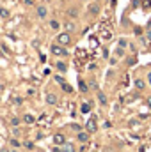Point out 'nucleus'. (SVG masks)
I'll return each mask as SVG.
<instances>
[{
  "instance_id": "f257e3e1",
  "label": "nucleus",
  "mask_w": 151,
  "mask_h": 152,
  "mask_svg": "<svg viewBox=\"0 0 151 152\" xmlns=\"http://www.w3.org/2000/svg\"><path fill=\"white\" fill-rule=\"evenodd\" d=\"M50 51H52L53 55H57V57H66V55H68V50H66V46H62V44H59V42L52 44Z\"/></svg>"
},
{
  "instance_id": "f03ea898",
  "label": "nucleus",
  "mask_w": 151,
  "mask_h": 152,
  "mask_svg": "<svg viewBox=\"0 0 151 152\" xmlns=\"http://www.w3.org/2000/svg\"><path fill=\"white\" fill-rule=\"evenodd\" d=\"M57 42L62 44V46H68V44L71 42V34H70V32H62V34H59V36H57Z\"/></svg>"
},
{
  "instance_id": "7ed1b4c3",
  "label": "nucleus",
  "mask_w": 151,
  "mask_h": 152,
  "mask_svg": "<svg viewBox=\"0 0 151 152\" xmlns=\"http://www.w3.org/2000/svg\"><path fill=\"white\" fill-rule=\"evenodd\" d=\"M85 131H89V133H96V131H98V122H96V117H91V118L87 120V124H85Z\"/></svg>"
},
{
  "instance_id": "20e7f679",
  "label": "nucleus",
  "mask_w": 151,
  "mask_h": 152,
  "mask_svg": "<svg viewBox=\"0 0 151 152\" xmlns=\"http://www.w3.org/2000/svg\"><path fill=\"white\" fill-rule=\"evenodd\" d=\"M89 131H78V134H76V140L80 142V143H87L89 142Z\"/></svg>"
},
{
  "instance_id": "39448f33",
  "label": "nucleus",
  "mask_w": 151,
  "mask_h": 152,
  "mask_svg": "<svg viewBox=\"0 0 151 152\" xmlns=\"http://www.w3.org/2000/svg\"><path fill=\"white\" fill-rule=\"evenodd\" d=\"M53 143H55V145H64V143H66V136H64L62 133L53 134Z\"/></svg>"
},
{
  "instance_id": "423d86ee",
  "label": "nucleus",
  "mask_w": 151,
  "mask_h": 152,
  "mask_svg": "<svg viewBox=\"0 0 151 152\" xmlns=\"http://www.w3.org/2000/svg\"><path fill=\"white\" fill-rule=\"evenodd\" d=\"M46 103H48V104H57V96L52 94V92L46 94Z\"/></svg>"
},
{
  "instance_id": "0eeeda50",
  "label": "nucleus",
  "mask_w": 151,
  "mask_h": 152,
  "mask_svg": "<svg viewBox=\"0 0 151 152\" xmlns=\"http://www.w3.org/2000/svg\"><path fill=\"white\" fill-rule=\"evenodd\" d=\"M100 36H101V39H105V41H110V39H112V34H110V30H107V28H103V30L100 32Z\"/></svg>"
},
{
  "instance_id": "6e6552de",
  "label": "nucleus",
  "mask_w": 151,
  "mask_h": 152,
  "mask_svg": "<svg viewBox=\"0 0 151 152\" xmlns=\"http://www.w3.org/2000/svg\"><path fill=\"white\" fill-rule=\"evenodd\" d=\"M62 152H76V149L73 143H64L62 145Z\"/></svg>"
},
{
  "instance_id": "1a4fd4ad",
  "label": "nucleus",
  "mask_w": 151,
  "mask_h": 152,
  "mask_svg": "<svg viewBox=\"0 0 151 152\" xmlns=\"http://www.w3.org/2000/svg\"><path fill=\"white\" fill-rule=\"evenodd\" d=\"M46 14H48L46 7H44V5H39V7H38V16H39V18H46Z\"/></svg>"
},
{
  "instance_id": "9d476101",
  "label": "nucleus",
  "mask_w": 151,
  "mask_h": 152,
  "mask_svg": "<svg viewBox=\"0 0 151 152\" xmlns=\"http://www.w3.org/2000/svg\"><path fill=\"white\" fill-rule=\"evenodd\" d=\"M98 12H100V5H98V4H93V5L89 7V14H93V16H96Z\"/></svg>"
},
{
  "instance_id": "9b49d317",
  "label": "nucleus",
  "mask_w": 151,
  "mask_h": 152,
  "mask_svg": "<svg viewBox=\"0 0 151 152\" xmlns=\"http://www.w3.org/2000/svg\"><path fill=\"white\" fill-rule=\"evenodd\" d=\"M23 122H25V124H34V122H36V118H34V115L27 113V115H23Z\"/></svg>"
},
{
  "instance_id": "f8f14e48",
  "label": "nucleus",
  "mask_w": 151,
  "mask_h": 152,
  "mask_svg": "<svg viewBox=\"0 0 151 152\" xmlns=\"http://www.w3.org/2000/svg\"><path fill=\"white\" fill-rule=\"evenodd\" d=\"M50 28H52V30H59V28H61V23H59L57 20H50Z\"/></svg>"
},
{
  "instance_id": "ddd939ff",
  "label": "nucleus",
  "mask_w": 151,
  "mask_h": 152,
  "mask_svg": "<svg viewBox=\"0 0 151 152\" xmlns=\"http://www.w3.org/2000/svg\"><path fill=\"white\" fill-rule=\"evenodd\" d=\"M135 87H137L139 90H144V87H146V83H144V80H141V78H137V80H135Z\"/></svg>"
},
{
  "instance_id": "4468645a",
  "label": "nucleus",
  "mask_w": 151,
  "mask_h": 152,
  "mask_svg": "<svg viewBox=\"0 0 151 152\" xmlns=\"http://www.w3.org/2000/svg\"><path fill=\"white\" fill-rule=\"evenodd\" d=\"M55 66H57V69H59L61 73H66V71H68V66H66L64 62H57Z\"/></svg>"
},
{
  "instance_id": "2eb2a0df",
  "label": "nucleus",
  "mask_w": 151,
  "mask_h": 152,
  "mask_svg": "<svg viewBox=\"0 0 151 152\" xmlns=\"http://www.w3.org/2000/svg\"><path fill=\"white\" fill-rule=\"evenodd\" d=\"M98 101H100V103L105 106V104H107V96H105L103 92H98Z\"/></svg>"
},
{
  "instance_id": "dca6fc26",
  "label": "nucleus",
  "mask_w": 151,
  "mask_h": 152,
  "mask_svg": "<svg viewBox=\"0 0 151 152\" xmlns=\"http://www.w3.org/2000/svg\"><path fill=\"white\" fill-rule=\"evenodd\" d=\"M80 112H82V113H89V112H91V103H84L82 108H80Z\"/></svg>"
},
{
  "instance_id": "f3484780",
  "label": "nucleus",
  "mask_w": 151,
  "mask_h": 152,
  "mask_svg": "<svg viewBox=\"0 0 151 152\" xmlns=\"http://www.w3.org/2000/svg\"><path fill=\"white\" fill-rule=\"evenodd\" d=\"M9 16H11L9 9H5V7H0V18H9Z\"/></svg>"
},
{
  "instance_id": "a211bd4d",
  "label": "nucleus",
  "mask_w": 151,
  "mask_h": 152,
  "mask_svg": "<svg viewBox=\"0 0 151 152\" xmlns=\"http://www.w3.org/2000/svg\"><path fill=\"white\" fill-rule=\"evenodd\" d=\"M64 28H66V32H71V30H75V23L68 21V23H64Z\"/></svg>"
},
{
  "instance_id": "6ab92c4d",
  "label": "nucleus",
  "mask_w": 151,
  "mask_h": 152,
  "mask_svg": "<svg viewBox=\"0 0 151 152\" xmlns=\"http://www.w3.org/2000/svg\"><path fill=\"white\" fill-rule=\"evenodd\" d=\"M61 87H62V90H64V92H68V94H70V92H73V88H71V85H68L66 81H64V83H62Z\"/></svg>"
},
{
  "instance_id": "aec40b11",
  "label": "nucleus",
  "mask_w": 151,
  "mask_h": 152,
  "mask_svg": "<svg viewBox=\"0 0 151 152\" xmlns=\"http://www.w3.org/2000/svg\"><path fill=\"white\" fill-rule=\"evenodd\" d=\"M78 87H80V92H87V85H85V81H84V80H80V81H78Z\"/></svg>"
},
{
  "instance_id": "412c9836",
  "label": "nucleus",
  "mask_w": 151,
  "mask_h": 152,
  "mask_svg": "<svg viewBox=\"0 0 151 152\" xmlns=\"http://www.w3.org/2000/svg\"><path fill=\"white\" fill-rule=\"evenodd\" d=\"M68 14H70V16H73V18H75V16H78V11H76L75 7H70V11H68Z\"/></svg>"
},
{
  "instance_id": "4be33fe9",
  "label": "nucleus",
  "mask_w": 151,
  "mask_h": 152,
  "mask_svg": "<svg viewBox=\"0 0 151 152\" xmlns=\"http://www.w3.org/2000/svg\"><path fill=\"white\" fill-rule=\"evenodd\" d=\"M115 55H117V57H123V55H124V48H121V46H119V48L115 50Z\"/></svg>"
},
{
  "instance_id": "5701e85b",
  "label": "nucleus",
  "mask_w": 151,
  "mask_h": 152,
  "mask_svg": "<svg viewBox=\"0 0 151 152\" xmlns=\"http://www.w3.org/2000/svg\"><path fill=\"white\" fill-rule=\"evenodd\" d=\"M119 46H121V48H126V46H128V41H126V39H119Z\"/></svg>"
},
{
  "instance_id": "b1692460",
  "label": "nucleus",
  "mask_w": 151,
  "mask_h": 152,
  "mask_svg": "<svg viewBox=\"0 0 151 152\" xmlns=\"http://www.w3.org/2000/svg\"><path fill=\"white\" fill-rule=\"evenodd\" d=\"M141 4H142V7H146V9H148V7L151 5V0H141Z\"/></svg>"
},
{
  "instance_id": "393cba45",
  "label": "nucleus",
  "mask_w": 151,
  "mask_h": 152,
  "mask_svg": "<svg viewBox=\"0 0 151 152\" xmlns=\"http://www.w3.org/2000/svg\"><path fill=\"white\" fill-rule=\"evenodd\" d=\"M55 81H57V83H61V85H62V83H64V78H62V76H55Z\"/></svg>"
},
{
  "instance_id": "a878e982",
  "label": "nucleus",
  "mask_w": 151,
  "mask_h": 152,
  "mask_svg": "<svg viewBox=\"0 0 151 152\" xmlns=\"http://www.w3.org/2000/svg\"><path fill=\"white\" fill-rule=\"evenodd\" d=\"M11 124H13V126H18V124H20V118H13Z\"/></svg>"
},
{
  "instance_id": "bb28decb",
  "label": "nucleus",
  "mask_w": 151,
  "mask_h": 152,
  "mask_svg": "<svg viewBox=\"0 0 151 152\" xmlns=\"http://www.w3.org/2000/svg\"><path fill=\"white\" fill-rule=\"evenodd\" d=\"M11 145H13V147H20V143H18V140H11Z\"/></svg>"
},
{
  "instance_id": "cd10ccee",
  "label": "nucleus",
  "mask_w": 151,
  "mask_h": 152,
  "mask_svg": "<svg viewBox=\"0 0 151 152\" xmlns=\"http://www.w3.org/2000/svg\"><path fill=\"white\" fill-rule=\"evenodd\" d=\"M21 2H23V4H27V5H30V4H32V0H21Z\"/></svg>"
},
{
  "instance_id": "c85d7f7f",
  "label": "nucleus",
  "mask_w": 151,
  "mask_h": 152,
  "mask_svg": "<svg viewBox=\"0 0 151 152\" xmlns=\"http://www.w3.org/2000/svg\"><path fill=\"white\" fill-rule=\"evenodd\" d=\"M148 106H150V108H151V97H150V99H148Z\"/></svg>"
},
{
  "instance_id": "c756f323",
  "label": "nucleus",
  "mask_w": 151,
  "mask_h": 152,
  "mask_svg": "<svg viewBox=\"0 0 151 152\" xmlns=\"http://www.w3.org/2000/svg\"><path fill=\"white\" fill-rule=\"evenodd\" d=\"M148 80H150V85H151V73L148 75Z\"/></svg>"
},
{
  "instance_id": "7c9ffc66",
  "label": "nucleus",
  "mask_w": 151,
  "mask_h": 152,
  "mask_svg": "<svg viewBox=\"0 0 151 152\" xmlns=\"http://www.w3.org/2000/svg\"><path fill=\"white\" fill-rule=\"evenodd\" d=\"M148 28H150V30H151V20H150V23H148Z\"/></svg>"
},
{
  "instance_id": "2f4dec72",
  "label": "nucleus",
  "mask_w": 151,
  "mask_h": 152,
  "mask_svg": "<svg viewBox=\"0 0 151 152\" xmlns=\"http://www.w3.org/2000/svg\"><path fill=\"white\" fill-rule=\"evenodd\" d=\"M13 152H14V151H13Z\"/></svg>"
}]
</instances>
